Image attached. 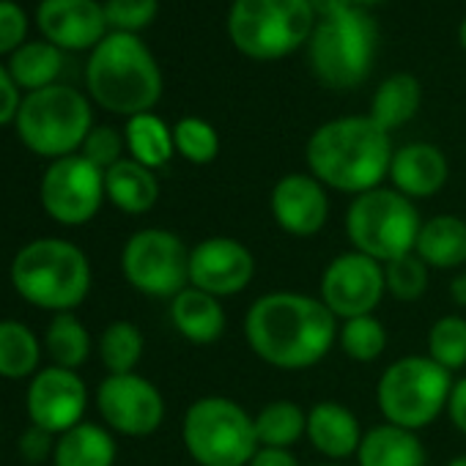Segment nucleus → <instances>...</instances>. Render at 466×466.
I'll use <instances>...</instances> for the list:
<instances>
[{
    "label": "nucleus",
    "instance_id": "2eb2a0df",
    "mask_svg": "<svg viewBox=\"0 0 466 466\" xmlns=\"http://www.w3.org/2000/svg\"><path fill=\"white\" fill-rule=\"evenodd\" d=\"M256 278V256L233 237H208L189 248V286L217 299L242 294Z\"/></svg>",
    "mask_w": 466,
    "mask_h": 466
},
{
    "label": "nucleus",
    "instance_id": "dca6fc26",
    "mask_svg": "<svg viewBox=\"0 0 466 466\" xmlns=\"http://www.w3.org/2000/svg\"><path fill=\"white\" fill-rule=\"evenodd\" d=\"M88 406V390L86 381L77 376V370H66L58 365H50L39 370L28 384V420L31 425H39L50 433H66L69 428L83 422Z\"/></svg>",
    "mask_w": 466,
    "mask_h": 466
},
{
    "label": "nucleus",
    "instance_id": "e433bc0d",
    "mask_svg": "<svg viewBox=\"0 0 466 466\" xmlns=\"http://www.w3.org/2000/svg\"><path fill=\"white\" fill-rule=\"evenodd\" d=\"M105 17L118 34H135L157 17V0H107Z\"/></svg>",
    "mask_w": 466,
    "mask_h": 466
},
{
    "label": "nucleus",
    "instance_id": "f257e3e1",
    "mask_svg": "<svg viewBox=\"0 0 466 466\" xmlns=\"http://www.w3.org/2000/svg\"><path fill=\"white\" fill-rule=\"evenodd\" d=\"M338 319L319 297L299 291H269L245 316L250 351L278 370H308L338 343Z\"/></svg>",
    "mask_w": 466,
    "mask_h": 466
},
{
    "label": "nucleus",
    "instance_id": "58836bf2",
    "mask_svg": "<svg viewBox=\"0 0 466 466\" xmlns=\"http://www.w3.org/2000/svg\"><path fill=\"white\" fill-rule=\"evenodd\" d=\"M25 12L12 0H0V53H12L25 39Z\"/></svg>",
    "mask_w": 466,
    "mask_h": 466
},
{
    "label": "nucleus",
    "instance_id": "473e14b6",
    "mask_svg": "<svg viewBox=\"0 0 466 466\" xmlns=\"http://www.w3.org/2000/svg\"><path fill=\"white\" fill-rule=\"evenodd\" d=\"M338 346L351 362L368 365L376 362L384 349H387V329L384 324L370 313V316H357L340 324L338 329Z\"/></svg>",
    "mask_w": 466,
    "mask_h": 466
},
{
    "label": "nucleus",
    "instance_id": "ddd939ff",
    "mask_svg": "<svg viewBox=\"0 0 466 466\" xmlns=\"http://www.w3.org/2000/svg\"><path fill=\"white\" fill-rule=\"evenodd\" d=\"M384 294H387L384 264L357 250L335 256L324 267L319 280V299L340 321L370 316L384 299Z\"/></svg>",
    "mask_w": 466,
    "mask_h": 466
},
{
    "label": "nucleus",
    "instance_id": "8fccbe9b",
    "mask_svg": "<svg viewBox=\"0 0 466 466\" xmlns=\"http://www.w3.org/2000/svg\"><path fill=\"white\" fill-rule=\"evenodd\" d=\"M319 466H343V463H332V461H329V463H319Z\"/></svg>",
    "mask_w": 466,
    "mask_h": 466
},
{
    "label": "nucleus",
    "instance_id": "20e7f679",
    "mask_svg": "<svg viewBox=\"0 0 466 466\" xmlns=\"http://www.w3.org/2000/svg\"><path fill=\"white\" fill-rule=\"evenodd\" d=\"M12 286L25 302L42 310L72 313L91 291V264L77 245L45 237L28 242L15 256Z\"/></svg>",
    "mask_w": 466,
    "mask_h": 466
},
{
    "label": "nucleus",
    "instance_id": "39448f33",
    "mask_svg": "<svg viewBox=\"0 0 466 466\" xmlns=\"http://www.w3.org/2000/svg\"><path fill=\"white\" fill-rule=\"evenodd\" d=\"M181 439L198 466H248L261 450L256 414L225 395L192 400L181 420Z\"/></svg>",
    "mask_w": 466,
    "mask_h": 466
},
{
    "label": "nucleus",
    "instance_id": "423d86ee",
    "mask_svg": "<svg viewBox=\"0 0 466 466\" xmlns=\"http://www.w3.org/2000/svg\"><path fill=\"white\" fill-rule=\"evenodd\" d=\"M343 225L351 250L379 264H390L414 253L422 219L414 200L392 187H376L349 203Z\"/></svg>",
    "mask_w": 466,
    "mask_h": 466
},
{
    "label": "nucleus",
    "instance_id": "4468645a",
    "mask_svg": "<svg viewBox=\"0 0 466 466\" xmlns=\"http://www.w3.org/2000/svg\"><path fill=\"white\" fill-rule=\"evenodd\" d=\"M96 409L107 428L124 436H151L165 422V398L137 373L107 376L96 390Z\"/></svg>",
    "mask_w": 466,
    "mask_h": 466
},
{
    "label": "nucleus",
    "instance_id": "2f4dec72",
    "mask_svg": "<svg viewBox=\"0 0 466 466\" xmlns=\"http://www.w3.org/2000/svg\"><path fill=\"white\" fill-rule=\"evenodd\" d=\"M143 349H146L143 332L132 321L107 324L102 338H99V357H102V365L107 368L110 376L135 373L137 362L143 360Z\"/></svg>",
    "mask_w": 466,
    "mask_h": 466
},
{
    "label": "nucleus",
    "instance_id": "7ed1b4c3",
    "mask_svg": "<svg viewBox=\"0 0 466 466\" xmlns=\"http://www.w3.org/2000/svg\"><path fill=\"white\" fill-rule=\"evenodd\" d=\"M91 96L110 113L140 116L162 96V75L148 47L132 34L105 36L86 72Z\"/></svg>",
    "mask_w": 466,
    "mask_h": 466
},
{
    "label": "nucleus",
    "instance_id": "b1692460",
    "mask_svg": "<svg viewBox=\"0 0 466 466\" xmlns=\"http://www.w3.org/2000/svg\"><path fill=\"white\" fill-rule=\"evenodd\" d=\"M105 195L124 214H148L159 200V181L154 170L135 159H121L105 170Z\"/></svg>",
    "mask_w": 466,
    "mask_h": 466
},
{
    "label": "nucleus",
    "instance_id": "79ce46f5",
    "mask_svg": "<svg viewBox=\"0 0 466 466\" xmlns=\"http://www.w3.org/2000/svg\"><path fill=\"white\" fill-rule=\"evenodd\" d=\"M447 417H450L452 428L466 436V376L452 381L450 400H447Z\"/></svg>",
    "mask_w": 466,
    "mask_h": 466
},
{
    "label": "nucleus",
    "instance_id": "9b49d317",
    "mask_svg": "<svg viewBox=\"0 0 466 466\" xmlns=\"http://www.w3.org/2000/svg\"><path fill=\"white\" fill-rule=\"evenodd\" d=\"M127 283L151 299H173L189 289V248L165 228H143L121 250Z\"/></svg>",
    "mask_w": 466,
    "mask_h": 466
},
{
    "label": "nucleus",
    "instance_id": "a19ab883",
    "mask_svg": "<svg viewBox=\"0 0 466 466\" xmlns=\"http://www.w3.org/2000/svg\"><path fill=\"white\" fill-rule=\"evenodd\" d=\"M20 105H23V99L17 94V83L12 80V75L4 66H0V127L17 118Z\"/></svg>",
    "mask_w": 466,
    "mask_h": 466
},
{
    "label": "nucleus",
    "instance_id": "de8ad7c7",
    "mask_svg": "<svg viewBox=\"0 0 466 466\" xmlns=\"http://www.w3.org/2000/svg\"><path fill=\"white\" fill-rule=\"evenodd\" d=\"M461 45H463V50H466V20H463V25H461Z\"/></svg>",
    "mask_w": 466,
    "mask_h": 466
},
{
    "label": "nucleus",
    "instance_id": "ea45409f",
    "mask_svg": "<svg viewBox=\"0 0 466 466\" xmlns=\"http://www.w3.org/2000/svg\"><path fill=\"white\" fill-rule=\"evenodd\" d=\"M56 433L39 428V425H31L23 436H20V455L25 463H45L47 458H53L56 452Z\"/></svg>",
    "mask_w": 466,
    "mask_h": 466
},
{
    "label": "nucleus",
    "instance_id": "c03bdc74",
    "mask_svg": "<svg viewBox=\"0 0 466 466\" xmlns=\"http://www.w3.org/2000/svg\"><path fill=\"white\" fill-rule=\"evenodd\" d=\"M310 6L324 20H332V17L346 15L349 9H354V0H310Z\"/></svg>",
    "mask_w": 466,
    "mask_h": 466
},
{
    "label": "nucleus",
    "instance_id": "9d476101",
    "mask_svg": "<svg viewBox=\"0 0 466 466\" xmlns=\"http://www.w3.org/2000/svg\"><path fill=\"white\" fill-rule=\"evenodd\" d=\"M376 23L362 9H349L324 20L310 36V66L316 77L335 91L360 86L373 66Z\"/></svg>",
    "mask_w": 466,
    "mask_h": 466
},
{
    "label": "nucleus",
    "instance_id": "4be33fe9",
    "mask_svg": "<svg viewBox=\"0 0 466 466\" xmlns=\"http://www.w3.org/2000/svg\"><path fill=\"white\" fill-rule=\"evenodd\" d=\"M354 458L360 466H425L428 463V452L417 431H406L392 422H379L376 428L365 431Z\"/></svg>",
    "mask_w": 466,
    "mask_h": 466
},
{
    "label": "nucleus",
    "instance_id": "412c9836",
    "mask_svg": "<svg viewBox=\"0 0 466 466\" xmlns=\"http://www.w3.org/2000/svg\"><path fill=\"white\" fill-rule=\"evenodd\" d=\"M170 321L176 332L195 346L217 343L225 335V324H228L222 299L192 286L170 299Z\"/></svg>",
    "mask_w": 466,
    "mask_h": 466
},
{
    "label": "nucleus",
    "instance_id": "a878e982",
    "mask_svg": "<svg viewBox=\"0 0 466 466\" xmlns=\"http://www.w3.org/2000/svg\"><path fill=\"white\" fill-rule=\"evenodd\" d=\"M420 83L411 75H392L379 86L370 105V118L384 132H392L414 118V113L420 110Z\"/></svg>",
    "mask_w": 466,
    "mask_h": 466
},
{
    "label": "nucleus",
    "instance_id": "bb28decb",
    "mask_svg": "<svg viewBox=\"0 0 466 466\" xmlns=\"http://www.w3.org/2000/svg\"><path fill=\"white\" fill-rule=\"evenodd\" d=\"M124 140H127V148H129L132 159L146 165L148 170L165 167L173 159V151H176L173 132L154 113L132 116L129 124H127Z\"/></svg>",
    "mask_w": 466,
    "mask_h": 466
},
{
    "label": "nucleus",
    "instance_id": "c756f323",
    "mask_svg": "<svg viewBox=\"0 0 466 466\" xmlns=\"http://www.w3.org/2000/svg\"><path fill=\"white\" fill-rule=\"evenodd\" d=\"M45 346H47L53 365L66 368V370H77L91 357V335L75 313L53 316V321L47 327Z\"/></svg>",
    "mask_w": 466,
    "mask_h": 466
},
{
    "label": "nucleus",
    "instance_id": "6e6552de",
    "mask_svg": "<svg viewBox=\"0 0 466 466\" xmlns=\"http://www.w3.org/2000/svg\"><path fill=\"white\" fill-rule=\"evenodd\" d=\"M310 0H237L228 17L230 39L256 61H278L310 39Z\"/></svg>",
    "mask_w": 466,
    "mask_h": 466
},
{
    "label": "nucleus",
    "instance_id": "f03ea898",
    "mask_svg": "<svg viewBox=\"0 0 466 466\" xmlns=\"http://www.w3.org/2000/svg\"><path fill=\"white\" fill-rule=\"evenodd\" d=\"M390 132L370 116L335 118L319 127L308 140V167L324 187L346 195H362L390 176L392 162Z\"/></svg>",
    "mask_w": 466,
    "mask_h": 466
},
{
    "label": "nucleus",
    "instance_id": "0eeeda50",
    "mask_svg": "<svg viewBox=\"0 0 466 466\" xmlns=\"http://www.w3.org/2000/svg\"><path fill=\"white\" fill-rule=\"evenodd\" d=\"M452 373L428 354L398 357L384 368L376 384V403L384 422L406 431H422L447 411Z\"/></svg>",
    "mask_w": 466,
    "mask_h": 466
},
{
    "label": "nucleus",
    "instance_id": "a18cd8bd",
    "mask_svg": "<svg viewBox=\"0 0 466 466\" xmlns=\"http://www.w3.org/2000/svg\"><path fill=\"white\" fill-rule=\"evenodd\" d=\"M450 297L458 308H466V272L455 275L452 283H450Z\"/></svg>",
    "mask_w": 466,
    "mask_h": 466
},
{
    "label": "nucleus",
    "instance_id": "c9c22d12",
    "mask_svg": "<svg viewBox=\"0 0 466 466\" xmlns=\"http://www.w3.org/2000/svg\"><path fill=\"white\" fill-rule=\"evenodd\" d=\"M431 269L420 261L417 253L400 256L390 264H384V283L387 294L398 302H417L428 291V275Z\"/></svg>",
    "mask_w": 466,
    "mask_h": 466
},
{
    "label": "nucleus",
    "instance_id": "7c9ffc66",
    "mask_svg": "<svg viewBox=\"0 0 466 466\" xmlns=\"http://www.w3.org/2000/svg\"><path fill=\"white\" fill-rule=\"evenodd\" d=\"M61 72V50L56 45H25L15 53L9 64V75L17 83V88L42 91L47 86H56L53 80Z\"/></svg>",
    "mask_w": 466,
    "mask_h": 466
},
{
    "label": "nucleus",
    "instance_id": "cd10ccee",
    "mask_svg": "<svg viewBox=\"0 0 466 466\" xmlns=\"http://www.w3.org/2000/svg\"><path fill=\"white\" fill-rule=\"evenodd\" d=\"M256 436L261 447L291 450L308 436V411L294 400H272L256 414Z\"/></svg>",
    "mask_w": 466,
    "mask_h": 466
},
{
    "label": "nucleus",
    "instance_id": "09e8293b",
    "mask_svg": "<svg viewBox=\"0 0 466 466\" xmlns=\"http://www.w3.org/2000/svg\"><path fill=\"white\" fill-rule=\"evenodd\" d=\"M354 4H362V6H368V4H376V0H354Z\"/></svg>",
    "mask_w": 466,
    "mask_h": 466
},
{
    "label": "nucleus",
    "instance_id": "f704fd0d",
    "mask_svg": "<svg viewBox=\"0 0 466 466\" xmlns=\"http://www.w3.org/2000/svg\"><path fill=\"white\" fill-rule=\"evenodd\" d=\"M173 143H176V151L192 165H208L219 154L217 129L208 121L195 118V116H187L173 127Z\"/></svg>",
    "mask_w": 466,
    "mask_h": 466
},
{
    "label": "nucleus",
    "instance_id": "4c0bfd02",
    "mask_svg": "<svg viewBox=\"0 0 466 466\" xmlns=\"http://www.w3.org/2000/svg\"><path fill=\"white\" fill-rule=\"evenodd\" d=\"M124 143L121 135L113 129V127H94L83 143V157L96 165L99 170H110L116 162H121V151H124Z\"/></svg>",
    "mask_w": 466,
    "mask_h": 466
},
{
    "label": "nucleus",
    "instance_id": "72a5a7b5",
    "mask_svg": "<svg viewBox=\"0 0 466 466\" xmlns=\"http://www.w3.org/2000/svg\"><path fill=\"white\" fill-rule=\"evenodd\" d=\"M428 357L450 373L466 368V319L463 316L450 313L431 324Z\"/></svg>",
    "mask_w": 466,
    "mask_h": 466
},
{
    "label": "nucleus",
    "instance_id": "aec40b11",
    "mask_svg": "<svg viewBox=\"0 0 466 466\" xmlns=\"http://www.w3.org/2000/svg\"><path fill=\"white\" fill-rule=\"evenodd\" d=\"M362 425L360 417L338 403V400H319L308 411V441L329 461H346L357 455L362 441Z\"/></svg>",
    "mask_w": 466,
    "mask_h": 466
},
{
    "label": "nucleus",
    "instance_id": "37998d69",
    "mask_svg": "<svg viewBox=\"0 0 466 466\" xmlns=\"http://www.w3.org/2000/svg\"><path fill=\"white\" fill-rule=\"evenodd\" d=\"M248 466H299V461H297V455L291 450L261 447Z\"/></svg>",
    "mask_w": 466,
    "mask_h": 466
},
{
    "label": "nucleus",
    "instance_id": "f8f14e48",
    "mask_svg": "<svg viewBox=\"0 0 466 466\" xmlns=\"http://www.w3.org/2000/svg\"><path fill=\"white\" fill-rule=\"evenodd\" d=\"M39 195H42L45 211L56 222H61L66 228L86 225L99 214L102 200L107 198L105 195V170L91 165L83 154L56 159L45 170Z\"/></svg>",
    "mask_w": 466,
    "mask_h": 466
},
{
    "label": "nucleus",
    "instance_id": "f3484780",
    "mask_svg": "<svg viewBox=\"0 0 466 466\" xmlns=\"http://www.w3.org/2000/svg\"><path fill=\"white\" fill-rule=\"evenodd\" d=\"M269 208L278 228L289 237H316L329 219L327 187L310 173H289L272 187Z\"/></svg>",
    "mask_w": 466,
    "mask_h": 466
},
{
    "label": "nucleus",
    "instance_id": "6ab92c4d",
    "mask_svg": "<svg viewBox=\"0 0 466 466\" xmlns=\"http://www.w3.org/2000/svg\"><path fill=\"white\" fill-rule=\"evenodd\" d=\"M447 159L431 143H409L392 154L390 162V181L392 189L406 195L409 200L433 198L447 184Z\"/></svg>",
    "mask_w": 466,
    "mask_h": 466
},
{
    "label": "nucleus",
    "instance_id": "1a4fd4ad",
    "mask_svg": "<svg viewBox=\"0 0 466 466\" xmlns=\"http://www.w3.org/2000/svg\"><path fill=\"white\" fill-rule=\"evenodd\" d=\"M91 129V107L86 96L69 86L31 91L17 113L20 140L34 154L50 157L53 162L83 148Z\"/></svg>",
    "mask_w": 466,
    "mask_h": 466
},
{
    "label": "nucleus",
    "instance_id": "5701e85b",
    "mask_svg": "<svg viewBox=\"0 0 466 466\" xmlns=\"http://www.w3.org/2000/svg\"><path fill=\"white\" fill-rule=\"evenodd\" d=\"M414 253L428 269H458L466 264V219L436 214L422 219Z\"/></svg>",
    "mask_w": 466,
    "mask_h": 466
},
{
    "label": "nucleus",
    "instance_id": "a211bd4d",
    "mask_svg": "<svg viewBox=\"0 0 466 466\" xmlns=\"http://www.w3.org/2000/svg\"><path fill=\"white\" fill-rule=\"evenodd\" d=\"M39 28L56 47L86 50L105 39L107 17L96 0H42Z\"/></svg>",
    "mask_w": 466,
    "mask_h": 466
},
{
    "label": "nucleus",
    "instance_id": "393cba45",
    "mask_svg": "<svg viewBox=\"0 0 466 466\" xmlns=\"http://www.w3.org/2000/svg\"><path fill=\"white\" fill-rule=\"evenodd\" d=\"M116 439L96 422H80L58 436L53 463L56 466H116Z\"/></svg>",
    "mask_w": 466,
    "mask_h": 466
},
{
    "label": "nucleus",
    "instance_id": "c85d7f7f",
    "mask_svg": "<svg viewBox=\"0 0 466 466\" xmlns=\"http://www.w3.org/2000/svg\"><path fill=\"white\" fill-rule=\"evenodd\" d=\"M42 346L23 321H0V379L20 381L36 373Z\"/></svg>",
    "mask_w": 466,
    "mask_h": 466
},
{
    "label": "nucleus",
    "instance_id": "49530a36",
    "mask_svg": "<svg viewBox=\"0 0 466 466\" xmlns=\"http://www.w3.org/2000/svg\"><path fill=\"white\" fill-rule=\"evenodd\" d=\"M447 466H466V452H461V455L450 458V461H447Z\"/></svg>",
    "mask_w": 466,
    "mask_h": 466
}]
</instances>
